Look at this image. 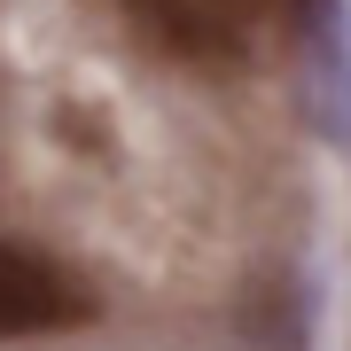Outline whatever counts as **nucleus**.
I'll list each match as a JSON object with an SVG mask.
<instances>
[{
    "mask_svg": "<svg viewBox=\"0 0 351 351\" xmlns=\"http://www.w3.org/2000/svg\"><path fill=\"white\" fill-rule=\"evenodd\" d=\"M125 16L141 24L149 47L203 63V71H226L274 24H328L336 0H125Z\"/></svg>",
    "mask_w": 351,
    "mask_h": 351,
    "instance_id": "obj_1",
    "label": "nucleus"
},
{
    "mask_svg": "<svg viewBox=\"0 0 351 351\" xmlns=\"http://www.w3.org/2000/svg\"><path fill=\"white\" fill-rule=\"evenodd\" d=\"M94 320V289L71 274L63 258L0 242V343L16 336H63V328Z\"/></svg>",
    "mask_w": 351,
    "mask_h": 351,
    "instance_id": "obj_2",
    "label": "nucleus"
}]
</instances>
